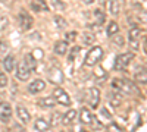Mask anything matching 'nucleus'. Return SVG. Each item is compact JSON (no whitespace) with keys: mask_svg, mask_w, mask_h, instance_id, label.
<instances>
[{"mask_svg":"<svg viewBox=\"0 0 147 132\" xmlns=\"http://www.w3.org/2000/svg\"><path fill=\"white\" fill-rule=\"evenodd\" d=\"M78 53H80V47H74V49H72V53H71V54H69V57H68V60H69V62H72Z\"/></svg>","mask_w":147,"mask_h":132,"instance_id":"31","label":"nucleus"},{"mask_svg":"<svg viewBox=\"0 0 147 132\" xmlns=\"http://www.w3.org/2000/svg\"><path fill=\"white\" fill-rule=\"evenodd\" d=\"M85 101L90 104V107L96 109L100 103V91L97 88H88L87 90V95H85Z\"/></svg>","mask_w":147,"mask_h":132,"instance_id":"5","label":"nucleus"},{"mask_svg":"<svg viewBox=\"0 0 147 132\" xmlns=\"http://www.w3.org/2000/svg\"><path fill=\"white\" fill-rule=\"evenodd\" d=\"M7 85V78L3 72H0V88H5Z\"/></svg>","mask_w":147,"mask_h":132,"instance_id":"30","label":"nucleus"},{"mask_svg":"<svg viewBox=\"0 0 147 132\" xmlns=\"http://www.w3.org/2000/svg\"><path fill=\"white\" fill-rule=\"evenodd\" d=\"M12 117V107L9 103H0V121L3 123H9Z\"/></svg>","mask_w":147,"mask_h":132,"instance_id":"10","label":"nucleus"},{"mask_svg":"<svg viewBox=\"0 0 147 132\" xmlns=\"http://www.w3.org/2000/svg\"><path fill=\"white\" fill-rule=\"evenodd\" d=\"M112 87L121 92H127V94H131L132 91H136V88H134V84L128 79H113L112 81Z\"/></svg>","mask_w":147,"mask_h":132,"instance_id":"2","label":"nucleus"},{"mask_svg":"<svg viewBox=\"0 0 147 132\" xmlns=\"http://www.w3.org/2000/svg\"><path fill=\"white\" fill-rule=\"evenodd\" d=\"M94 16L97 18V21H99V23H103L105 22V13L100 10V9H97V10H94Z\"/></svg>","mask_w":147,"mask_h":132,"instance_id":"29","label":"nucleus"},{"mask_svg":"<svg viewBox=\"0 0 147 132\" xmlns=\"http://www.w3.org/2000/svg\"><path fill=\"white\" fill-rule=\"evenodd\" d=\"M94 2V0H85V3H87V5H90V3H93Z\"/></svg>","mask_w":147,"mask_h":132,"instance_id":"38","label":"nucleus"},{"mask_svg":"<svg viewBox=\"0 0 147 132\" xmlns=\"http://www.w3.org/2000/svg\"><path fill=\"white\" fill-rule=\"evenodd\" d=\"M113 43L116 44V46H119V47H122L124 46V38L121 37V35H118V37H115V40H113Z\"/></svg>","mask_w":147,"mask_h":132,"instance_id":"35","label":"nucleus"},{"mask_svg":"<svg viewBox=\"0 0 147 132\" xmlns=\"http://www.w3.org/2000/svg\"><path fill=\"white\" fill-rule=\"evenodd\" d=\"M31 9L34 12H47L49 6L46 0H34V2H31Z\"/></svg>","mask_w":147,"mask_h":132,"instance_id":"14","label":"nucleus"},{"mask_svg":"<svg viewBox=\"0 0 147 132\" xmlns=\"http://www.w3.org/2000/svg\"><path fill=\"white\" fill-rule=\"evenodd\" d=\"M47 79L49 82H52V84H56V85H59V84H62L63 82V72L60 70L59 66H53L50 68L47 72Z\"/></svg>","mask_w":147,"mask_h":132,"instance_id":"4","label":"nucleus"},{"mask_svg":"<svg viewBox=\"0 0 147 132\" xmlns=\"http://www.w3.org/2000/svg\"><path fill=\"white\" fill-rule=\"evenodd\" d=\"M94 40H96L94 34H91V32H85V34H82V43H84V44H93Z\"/></svg>","mask_w":147,"mask_h":132,"instance_id":"26","label":"nucleus"},{"mask_svg":"<svg viewBox=\"0 0 147 132\" xmlns=\"http://www.w3.org/2000/svg\"><path fill=\"white\" fill-rule=\"evenodd\" d=\"M37 104L41 109H52V107L56 106V100H55V97H44V98H40L37 101Z\"/></svg>","mask_w":147,"mask_h":132,"instance_id":"15","label":"nucleus"},{"mask_svg":"<svg viewBox=\"0 0 147 132\" xmlns=\"http://www.w3.org/2000/svg\"><path fill=\"white\" fill-rule=\"evenodd\" d=\"M132 59H134V53H122L119 56H116L115 59V69L116 70H125L127 66L132 62Z\"/></svg>","mask_w":147,"mask_h":132,"instance_id":"3","label":"nucleus"},{"mask_svg":"<svg viewBox=\"0 0 147 132\" xmlns=\"http://www.w3.org/2000/svg\"><path fill=\"white\" fill-rule=\"evenodd\" d=\"M7 50H9L7 43H6V41H3V40H0V57H2L3 54H6V53H7Z\"/></svg>","mask_w":147,"mask_h":132,"instance_id":"28","label":"nucleus"},{"mask_svg":"<svg viewBox=\"0 0 147 132\" xmlns=\"http://www.w3.org/2000/svg\"><path fill=\"white\" fill-rule=\"evenodd\" d=\"M118 31H119V25L115 22V21H112L107 25V29H106V32H107V35L109 37H112V35H115V34H118Z\"/></svg>","mask_w":147,"mask_h":132,"instance_id":"23","label":"nucleus"},{"mask_svg":"<svg viewBox=\"0 0 147 132\" xmlns=\"http://www.w3.org/2000/svg\"><path fill=\"white\" fill-rule=\"evenodd\" d=\"M7 23H9V19H7V18H2V19H0V31L6 29Z\"/></svg>","mask_w":147,"mask_h":132,"instance_id":"34","label":"nucleus"},{"mask_svg":"<svg viewBox=\"0 0 147 132\" xmlns=\"http://www.w3.org/2000/svg\"><path fill=\"white\" fill-rule=\"evenodd\" d=\"M77 119V112L74 110V109H71L69 112H66L63 116H62V123L63 125H66V126H69V125H72V122Z\"/></svg>","mask_w":147,"mask_h":132,"instance_id":"16","label":"nucleus"},{"mask_svg":"<svg viewBox=\"0 0 147 132\" xmlns=\"http://www.w3.org/2000/svg\"><path fill=\"white\" fill-rule=\"evenodd\" d=\"M0 2H5V0H0Z\"/></svg>","mask_w":147,"mask_h":132,"instance_id":"39","label":"nucleus"},{"mask_svg":"<svg viewBox=\"0 0 147 132\" xmlns=\"http://www.w3.org/2000/svg\"><path fill=\"white\" fill-rule=\"evenodd\" d=\"M30 76H31V70H30V68L25 65V62L22 60V62L18 65V68H16V78H18L19 81H28Z\"/></svg>","mask_w":147,"mask_h":132,"instance_id":"9","label":"nucleus"},{"mask_svg":"<svg viewBox=\"0 0 147 132\" xmlns=\"http://www.w3.org/2000/svg\"><path fill=\"white\" fill-rule=\"evenodd\" d=\"M107 131H121V128H119L116 123H110V125L107 126Z\"/></svg>","mask_w":147,"mask_h":132,"instance_id":"36","label":"nucleus"},{"mask_svg":"<svg viewBox=\"0 0 147 132\" xmlns=\"http://www.w3.org/2000/svg\"><path fill=\"white\" fill-rule=\"evenodd\" d=\"M121 12V0H110V13L118 15Z\"/></svg>","mask_w":147,"mask_h":132,"instance_id":"24","label":"nucleus"},{"mask_svg":"<svg viewBox=\"0 0 147 132\" xmlns=\"http://www.w3.org/2000/svg\"><path fill=\"white\" fill-rule=\"evenodd\" d=\"M3 66H5V69L7 72H13L15 70V57L12 56V54L6 56L5 60H3Z\"/></svg>","mask_w":147,"mask_h":132,"instance_id":"18","label":"nucleus"},{"mask_svg":"<svg viewBox=\"0 0 147 132\" xmlns=\"http://www.w3.org/2000/svg\"><path fill=\"white\" fill-rule=\"evenodd\" d=\"M18 18H19V25H21V29H24V31H30L31 28H32V25H34V19H32V16L28 13V12H19V15H18Z\"/></svg>","mask_w":147,"mask_h":132,"instance_id":"6","label":"nucleus"},{"mask_svg":"<svg viewBox=\"0 0 147 132\" xmlns=\"http://www.w3.org/2000/svg\"><path fill=\"white\" fill-rule=\"evenodd\" d=\"M141 37V29L138 27H132L128 32V38H129V44L134 50H138V38Z\"/></svg>","mask_w":147,"mask_h":132,"instance_id":"8","label":"nucleus"},{"mask_svg":"<svg viewBox=\"0 0 147 132\" xmlns=\"http://www.w3.org/2000/svg\"><path fill=\"white\" fill-rule=\"evenodd\" d=\"M94 116H93V113L87 109V107H82L81 109V113H80V121H81V123H84V125H91L93 122H94Z\"/></svg>","mask_w":147,"mask_h":132,"instance_id":"11","label":"nucleus"},{"mask_svg":"<svg viewBox=\"0 0 147 132\" xmlns=\"http://www.w3.org/2000/svg\"><path fill=\"white\" fill-rule=\"evenodd\" d=\"M53 97H55L56 103H59V104H63V106H71V98H69L68 92H66L63 88H60V87L55 88V91H53Z\"/></svg>","mask_w":147,"mask_h":132,"instance_id":"7","label":"nucleus"},{"mask_svg":"<svg viewBox=\"0 0 147 132\" xmlns=\"http://www.w3.org/2000/svg\"><path fill=\"white\" fill-rule=\"evenodd\" d=\"M65 37H66V41H74V40L77 38V32H75V31H72V32H66Z\"/></svg>","mask_w":147,"mask_h":132,"instance_id":"33","label":"nucleus"},{"mask_svg":"<svg viewBox=\"0 0 147 132\" xmlns=\"http://www.w3.org/2000/svg\"><path fill=\"white\" fill-rule=\"evenodd\" d=\"M59 122H62V113L55 112V113L52 115V121L49 122V123H50V126H56Z\"/></svg>","mask_w":147,"mask_h":132,"instance_id":"25","label":"nucleus"},{"mask_svg":"<svg viewBox=\"0 0 147 132\" xmlns=\"http://www.w3.org/2000/svg\"><path fill=\"white\" fill-rule=\"evenodd\" d=\"M24 62H25V65L30 68V70L32 72L35 68H37V60H35V57L32 54H25V57H24Z\"/></svg>","mask_w":147,"mask_h":132,"instance_id":"20","label":"nucleus"},{"mask_svg":"<svg viewBox=\"0 0 147 132\" xmlns=\"http://www.w3.org/2000/svg\"><path fill=\"white\" fill-rule=\"evenodd\" d=\"M44 88H46V82H44L43 79H35V81H32L30 85H28V91H30L31 94L41 92Z\"/></svg>","mask_w":147,"mask_h":132,"instance_id":"13","label":"nucleus"},{"mask_svg":"<svg viewBox=\"0 0 147 132\" xmlns=\"http://www.w3.org/2000/svg\"><path fill=\"white\" fill-rule=\"evenodd\" d=\"M102 115H103V116H106L107 119H110V117H112V116H110V113L107 112V109H102Z\"/></svg>","mask_w":147,"mask_h":132,"instance_id":"37","label":"nucleus"},{"mask_svg":"<svg viewBox=\"0 0 147 132\" xmlns=\"http://www.w3.org/2000/svg\"><path fill=\"white\" fill-rule=\"evenodd\" d=\"M16 115H18L19 121H21L24 125L30 123V121H31V115H30V112H28L24 106H18V107H16Z\"/></svg>","mask_w":147,"mask_h":132,"instance_id":"12","label":"nucleus"},{"mask_svg":"<svg viewBox=\"0 0 147 132\" xmlns=\"http://www.w3.org/2000/svg\"><path fill=\"white\" fill-rule=\"evenodd\" d=\"M55 23H56V27H57V28H65V27L68 25V22H66L62 16H59V15L55 16Z\"/></svg>","mask_w":147,"mask_h":132,"instance_id":"27","label":"nucleus"},{"mask_svg":"<svg viewBox=\"0 0 147 132\" xmlns=\"http://www.w3.org/2000/svg\"><path fill=\"white\" fill-rule=\"evenodd\" d=\"M107 100H109V103L112 104L113 107H119V104H121V101H122V97H121L119 94L110 92V94H109V97H107Z\"/></svg>","mask_w":147,"mask_h":132,"instance_id":"21","label":"nucleus"},{"mask_svg":"<svg viewBox=\"0 0 147 132\" xmlns=\"http://www.w3.org/2000/svg\"><path fill=\"white\" fill-rule=\"evenodd\" d=\"M103 56V49L100 46H94L93 49H90V52L87 53V56H85V65L87 66H94L99 63V60L102 59Z\"/></svg>","mask_w":147,"mask_h":132,"instance_id":"1","label":"nucleus"},{"mask_svg":"<svg viewBox=\"0 0 147 132\" xmlns=\"http://www.w3.org/2000/svg\"><path fill=\"white\" fill-rule=\"evenodd\" d=\"M52 2H53V6L56 7V9H60V10H63L66 6L62 3V0H52Z\"/></svg>","mask_w":147,"mask_h":132,"instance_id":"32","label":"nucleus"},{"mask_svg":"<svg viewBox=\"0 0 147 132\" xmlns=\"http://www.w3.org/2000/svg\"><path fill=\"white\" fill-rule=\"evenodd\" d=\"M136 81H137L138 84H141V85H146V84H147L146 69H143V70H137V72H136Z\"/></svg>","mask_w":147,"mask_h":132,"instance_id":"22","label":"nucleus"},{"mask_svg":"<svg viewBox=\"0 0 147 132\" xmlns=\"http://www.w3.org/2000/svg\"><path fill=\"white\" fill-rule=\"evenodd\" d=\"M49 128H50V123H49L44 117L37 119L35 123H34V129H35V131H40V132H44V131H47Z\"/></svg>","mask_w":147,"mask_h":132,"instance_id":"17","label":"nucleus"},{"mask_svg":"<svg viewBox=\"0 0 147 132\" xmlns=\"http://www.w3.org/2000/svg\"><path fill=\"white\" fill-rule=\"evenodd\" d=\"M68 50V41H57L55 44V53L59 56H63Z\"/></svg>","mask_w":147,"mask_h":132,"instance_id":"19","label":"nucleus"}]
</instances>
